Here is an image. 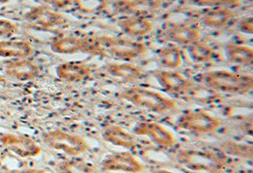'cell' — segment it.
<instances>
[{
  "instance_id": "obj_1",
  "label": "cell",
  "mask_w": 253,
  "mask_h": 173,
  "mask_svg": "<svg viewBox=\"0 0 253 173\" xmlns=\"http://www.w3.org/2000/svg\"><path fill=\"white\" fill-rule=\"evenodd\" d=\"M196 82L213 92L244 95L253 90V77L229 70H210L196 75Z\"/></svg>"
},
{
  "instance_id": "obj_2",
  "label": "cell",
  "mask_w": 253,
  "mask_h": 173,
  "mask_svg": "<svg viewBox=\"0 0 253 173\" xmlns=\"http://www.w3.org/2000/svg\"><path fill=\"white\" fill-rule=\"evenodd\" d=\"M119 95L122 100L127 103L155 114H167L177 108V104L173 99L145 87H130Z\"/></svg>"
},
{
  "instance_id": "obj_3",
  "label": "cell",
  "mask_w": 253,
  "mask_h": 173,
  "mask_svg": "<svg viewBox=\"0 0 253 173\" xmlns=\"http://www.w3.org/2000/svg\"><path fill=\"white\" fill-rule=\"evenodd\" d=\"M176 161L186 169L197 173H221L229 164L226 154L199 149L179 150L176 154Z\"/></svg>"
},
{
  "instance_id": "obj_4",
  "label": "cell",
  "mask_w": 253,
  "mask_h": 173,
  "mask_svg": "<svg viewBox=\"0 0 253 173\" xmlns=\"http://www.w3.org/2000/svg\"><path fill=\"white\" fill-rule=\"evenodd\" d=\"M50 49L57 54L72 55L84 53L93 56L105 57L106 54L97 38L78 37V36H62L54 39L50 43Z\"/></svg>"
},
{
  "instance_id": "obj_5",
  "label": "cell",
  "mask_w": 253,
  "mask_h": 173,
  "mask_svg": "<svg viewBox=\"0 0 253 173\" xmlns=\"http://www.w3.org/2000/svg\"><path fill=\"white\" fill-rule=\"evenodd\" d=\"M97 39L104 48L106 56L109 55L124 62L136 60L147 51V46L143 43L131 39L109 36H101Z\"/></svg>"
},
{
  "instance_id": "obj_6",
  "label": "cell",
  "mask_w": 253,
  "mask_h": 173,
  "mask_svg": "<svg viewBox=\"0 0 253 173\" xmlns=\"http://www.w3.org/2000/svg\"><path fill=\"white\" fill-rule=\"evenodd\" d=\"M43 140L49 149L62 151L72 157L79 156L88 149L84 139L62 130L46 132L43 136Z\"/></svg>"
},
{
  "instance_id": "obj_7",
  "label": "cell",
  "mask_w": 253,
  "mask_h": 173,
  "mask_svg": "<svg viewBox=\"0 0 253 173\" xmlns=\"http://www.w3.org/2000/svg\"><path fill=\"white\" fill-rule=\"evenodd\" d=\"M220 125L219 118L202 109L186 111L176 122L178 129L195 134H210L217 131Z\"/></svg>"
},
{
  "instance_id": "obj_8",
  "label": "cell",
  "mask_w": 253,
  "mask_h": 173,
  "mask_svg": "<svg viewBox=\"0 0 253 173\" xmlns=\"http://www.w3.org/2000/svg\"><path fill=\"white\" fill-rule=\"evenodd\" d=\"M0 142L6 150L20 158H33L40 155L42 148L35 139L13 134L0 135Z\"/></svg>"
},
{
  "instance_id": "obj_9",
  "label": "cell",
  "mask_w": 253,
  "mask_h": 173,
  "mask_svg": "<svg viewBox=\"0 0 253 173\" xmlns=\"http://www.w3.org/2000/svg\"><path fill=\"white\" fill-rule=\"evenodd\" d=\"M153 75L162 89L170 94L189 92L197 85L196 81L174 70H156Z\"/></svg>"
},
{
  "instance_id": "obj_10",
  "label": "cell",
  "mask_w": 253,
  "mask_h": 173,
  "mask_svg": "<svg viewBox=\"0 0 253 173\" xmlns=\"http://www.w3.org/2000/svg\"><path fill=\"white\" fill-rule=\"evenodd\" d=\"M25 20L39 30H53L69 23L68 18L63 14L44 6H37L31 9L25 14Z\"/></svg>"
},
{
  "instance_id": "obj_11",
  "label": "cell",
  "mask_w": 253,
  "mask_h": 173,
  "mask_svg": "<svg viewBox=\"0 0 253 173\" xmlns=\"http://www.w3.org/2000/svg\"><path fill=\"white\" fill-rule=\"evenodd\" d=\"M135 135L149 138L155 145L162 149L172 148L175 144L173 133L160 123L154 121H141L134 128Z\"/></svg>"
},
{
  "instance_id": "obj_12",
  "label": "cell",
  "mask_w": 253,
  "mask_h": 173,
  "mask_svg": "<svg viewBox=\"0 0 253 173\" xmlns=\"http://www.w3.org/2000/svg\"><path fill=\"white\" fill-rule=\"evenodd\" d=\"M102 169L109 173H141L144 165L130 151H118L107 156Z\"/></svg>"
},
{
  "instance_id": "obj_13",
  "label": "cell",
  "mask_w": 253,
  "mask_h": 173,
  "mask_svg": "<svg viewBox=\"0 0 253 173\" xmlns=\"http://www.w3.org/2000/svg\"><path fill=\"white\" fill-rule=\"evenodd\" d=\"M103 72L109 79L119 83H133L144 77V71L130 63H111L103 68Z\"/></svg>"
},
{
  "instance_id": "obj_14",
  "label": "cell",
  "mask_w": 253,
  "mask_h": 173,
  "mask_svg": "<svg viewBox=\"0 0 253 173\" xmlns=\"http://www.w3.org/2000/svg\"><path fill=\"white\" fill-rule=\"evenodd\" d=\"M200 32L187 24H174L168 28L162 35V39L174 45L188 46L200 41Z\"/></svg>"
},
{
  "instance_id": "obj_15",
  "label": "cell",
  "mask_w": 253,
  "mask_h": 173,
  "mask_svg": "<svg viewBox=\"0 0 253 173\" xmlns=\"http://www.w3.org/2000/svg\"><path fill=\"white\" fill-rule=\"evenodd\" d=\"M58 78L67 82H81L90 78L92 69L83 62L69 61L62 63L56 68Z\"/></svg>"
},
{
  "instance_id": "obj_16",
  "label": "cell",
  "mask_w": 253,
  "mask_h": 173,
  "mask_svg": "<svg viewBox=\"0 0 253 173\" xmlns=\"http://www.w3.org/2000/svg\"><path fill=\"white\" fill-rule=\"evenodd\" d=\"M5 73L13 80L30 81L40 75L41 69L35 62L29 59H17L6 66Z\"/></svg>"
},
{
  "instance_id": "obj_17",
  "label": "cell",
  "mask_w": 253,
  "mask_h": 173,
  "mask_svg": "<svg viewBox=\"0 0 253 173\" xmlns=\"http://www.w3.org/2000/svg\"><path fill=\"white\" fill-rule=\"evenodd\" d=\"M102 136L107 143L126 150H133L137 145V138L133 134L116 124L104 128Z\"/></svg>"
},
{
  "instance_id": "obj_18",
  "label": "cell",
  "mask_w": 253,
  "mask_h": 173,
  "mask_svg": "<svg viewBox=\"0 0 253 173\" xmlns=\"http://www.w3.org/2000/svg\"><path fill=\"white\" fill-rule=\"evenodd\" d=\"M122 31L132 37H144L154 30V25L146 16L129 15L119 20Z\"/></svg>"
},
{
  "instance_id": "obj_19",
  "label": "cell",
  "mask_w": 253,
  "mask_h": 173,
  "mask_svg": "<svg viewBox=\"0 0 253 173\" xmlns=\"http://www.w3.org/2000/svg\"><path fill=\"white\" fill-rule=\"evenodd\" d=\"M35 53V47L27 40L0 41V57L28 59Z\"/></svg>"
},
{
  "instance_id": "obj_20",
  "label": "cell",
  "mask_w": 253,
  "mask_h": 173,
  "mask_svg": "<svg viewBox=\"0 0 253 173\" xmlns=\"http://www.w3.org/2000/svg\"><path fill=\"white\" fill-rule=\"evenodd\" d=\"M200 21L211 29H221L234 18V12L229 8L207 9L200 14Z\"/></svg>"
},
{
  "instance_id": "obj_21",
  "label": "cell",
  "mask_w": 253,
  "mask_h": 173,
  "mask_svg": "<svg viewBox=\"0 0 253 173\" xmlns=\"http://www.w3.org/2000/svg\"><path fill=\"white\" fill-rule=\"evenodd\" d=\"M116 10L122 13H126L129 15L145 16L155 10L154 1L147 0H119L115 4Z\"/></svg>"
},
{
  "instance_id": "obj_22",
  "label": "cell",
  "mask_w": 253,
  "mask_h": 173,
  "mask_svg": "<svg viewBox=\"0 0 253 173\" xmlns=\"http://www.w3.org/2000/svg\"><path fill=\"white\" fill-rule=\"evenodd\" d=\"M161 65L166 69H179L183 64V53L180 47L174 45L163 46L159 50Z\"/></svg>"
},
{
  "instance_id": "obj_23",
  "label": "cell",
  "mask_w": 253,
  "mask_h": 173,
  "mask_svg": "<svg viewBox=\"0 0 253 173\" xmlns=\"http://www.w3.org/2000/svg\"><path fill=\"white\" fill-rule=\"evenodd\" d=\"M225 50L227 57L231 63L245 67H251L253 65V47L230 43L226 46Z\"/></svg>"
},
{
  "instance_id": "obj_24",
  "label": "cell",
  "mask_w": 253,
  "mask_h": 173,
  "mask_svg": "<svg viewBox=\"0 0 253 173\" xmlns=\"http://www.w3.org/2000/svg\"><path fill=\"white\" fill-rule=\"evenodd\" d=\"M55 170L58 173H98L90 162L76 157L60 162Z\"/></svg>"
},
{
  "instance_id": "obj_25",
  "label": "cell",
  "mask_w": 253,
  "mask_h": 173,
  "mask_svg": "<svg viewBox=\"0 0 253 173\" xmlns=\"http://www.w3.org/2000/svg\"><path fill=\"white\" fill-rule=\"evenodd\" d=\"M186 47L189 56L196 63H207L216 57L213 48L204 42L197 41Z\"/></svg>"
},
{
  "instance_id": "obj_26",
  "label": "cell",
  "mask_w": 253,
  "mask_h": 173,
  "mask_svg": "<svg viewBox=\"0 0 253 173\" xmlns=\"http://www.w3.org/2000/svg\"><path fill=\"white\" fill-rule=\"evenodd\" d=\"M75 7L84 13H98L107 7V0H73Z\"/></svg>"
},
{
  "instance_id": "obj_27",
  "label": "cell",
  "mask_w": 253,
  "mask_h": 173,
  "mask_svg": "<svg viewBox=\"0 0 253 173\" xmlns=\"http://www.w3.org/2000/svg\"><path fill=\"white\" fill-rule=\"evenodd\" d=\"M192 5L197 7L212 8H233L239 5L240 0H189Z\"/></svg>"
},
{
  "instance_id": "obj_28",
  "label": "cell",
  "mask_w": 253,
  "mask_h": 173,
  "mask_svg": "<svg viewBox=\"0 0 253 173\" xmlns=\"http://www.w3.org/2000/svg\"><path fill=\"white\" fill-rule=\"evenodd\" d=\"M18 33V26L8 19H0V37H11Z\"/></svg>"
},
{
  "instance_id": "obj_29",
  "label": "cell",
  "mask_w": 253,
  "mask_h": 173,
  "mask_svg": "<svg viewBox=\"0 0 253 173\" xmlns=\"http://www.w3.org/2000/svg\"><path fill=\"white\" fill-rule=\"evenodd\" d=\"M230 150L231 153L242 156L245 158H252L253 156V147L251 145H241V144H230Z\"/></svg>"
},
{
  "instance_id": "obj_30",
  "label": "cell",
  "mask_w": 253,
  "mask_h": 173,
  "mask_svg": "<svg viewBox=\"0 0 253 173\" xmlns=\"http://www.w3.org/2000/svg\"><path fill=\"white\" fill-rule=\"evenodd\" d=\"M238 29L243 34L253 35V19L252 16L245 17L239 21Z\"/></svg>"
},
{
  "instance_id": "obj_31",
  "label": "cell",
  "mask_w": 253,
  "mask_h": 173,
  "mask_svg": "<svg viewBox=\"0 0 253 173\" xmlns=\"http://www.w3.org/2000/svg\"><path fill=\"white\" fill-rule=\"evenodd\" d=\"M56 9H64L73 4V0H36Z\"/></svg>"
},
{
  "instance_id": "obj_32",
  "label": "cell",
  "mask_w": 253,
  "mask_h": 173,
  "mask_svg": "<svg viewBox=\"0 0 253 173\" xmlns=\"http://www.w3.org/2000/svg\"><path fill=\"white\" fill-rule=\"evenodd\" d=\"M16 173H47L46 171L41 170V169H27V170H23L20 171Z\"/></svg>"
},
{
  "instance_id": "obj_33",
  "label": "cell",
  "mask_w": 253,
  "mask_h": 173,
  "mask_svg": "<svg viewBox=\"0 0 253 173\" xmlns=\"http://www.w3.org/2000/svg\"><path fill=\"white\" fill-rule=\"evenodd\" d=\"M151 173H175L172 172V171H169V170H165V169H158V170H154L152 171Z\"/></svg>"
},
{
  "instance_id": "obj_34",
  "label": "cell",
  "mask_w": 253,
  "mask_h": 173,
  "mask_svg": "<svg viewBox=\"0 0 253 173\" xmlns=\"http://www.w3.org/2000/svg\"><path fill=\"white\" fill-rule=\"evenodd\" d=\"M11 0H0V4H5V3H8L10 2Z\"/></svg>"
},
{
  "instance_id": "obj_35",
  "label": "cell",
  "mask_w": 253,
  "mask_h": 173,
  "mask_svg": "<svg viewBox=\"0 0 253 173\" xmlns=\"http://www.w3.org/2000/svg\"><path fill=\"white\" fill-rule=\"evenodd\" d=\"M237 173H253V172L251 170H249V171H242V172Z\"/></svg>"
},
{
  "instance_id": "obj_36",
  "label": "cell",
  "mask_w": 253,
  "mask_h": 173,
  "mask_svg": "<svg viewBox=\"0 0 253 173\" xmlns=\"http://www.w3.org/2000/svg\"><path fill=\"white\" fill-rule=\"evenodd\" d=\"M147 1H155V0H147Z\"/></svg>"
}]
</instances>
